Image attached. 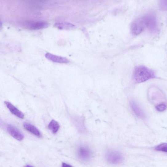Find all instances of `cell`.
<instances>
[{
	"mask_svg": "<svg viewBox=\"0 0 167 167\" xmlns=\"http://www.w3.org/2000/svg\"><path fill=\"white\" fill-rule=\"evenodd\" d=\"M57 28L61 30H70L75 28V26L73 24L67 22H59L54 25Z\"/></svg>",
	"mask_w": 167,
	"mask_h": 167,
	"instance_id": "12",
	"label": "cell"
},
{
	"mask_svg": "<svg viewBox=\"0 0 167 167\" xmlns=\"http://www.w3.org/2000/svg\"><path fill=\"white\" fill-rule=\"evenodd\" d=\"M155 72L152 69L143 66H139L134 68L133 78L134 81L139 83L155 78Z\"/></svg>",
	"mask_w": 167,
	"mask_h": 167,
	"instance_id": "1",
	"label": "cell"
},
{
	"mask_svg": "<svg viewBox=\"0 0 167 167\" xmlns=\"http://www.w3.org/2000/svg\"><path fill=\"white\" fill-rule=\"evenodd\" d=\"M24 126L26 130L34 134L36 137L39 138L42 137V134L40 132L34 125L30 123L25 122L24 124Z\"/></svg>",
	"mask_w": 167,
	"mask_h": 167,
	"instance_id": "11",
	"label": "cell"
},
{
	"mask_svg": "<svg viewBox=\"0 0 167 167\" xmlns=\"http://www.w3.org/2000/svg\"><path fill=\"white\" fill-rule=\"evenodd\" d=\"M106 158L108 162L112 164H118L121 163L123 160L121 154L114 150H110L106 154Z\"/></svg>",
	"mask_w": 167,
	"mask_h": 167,
	"instance_id": "4",
	"label": "cell"
},
{
	"mask_svg": "<svg viewBox=\"0 0 167 167\" xmlns=\"http://www.w3.org/2000/svg\"><path fill=\"white\" fill-rule=\"evenodd\" d=\"M48 128L53 133H56L60 129V125L57 121L53 120L48 125Z\"/></svg>",
	"mask_w": 167,
	"mask_h": 167,
	"instance_id": "13",
	"label": "cell"
},
{
	"mask_svg": "<svg viewBox=\"0 0 167 167\" xmlns=\"http://www.w3.org/2000/svg\"><path fill=\"white\" fill-rule=\"evenodd\" d=\"M159 5L161 10L165 11H167V0L160 1Z\"/></svg>",
	"mask_w": 167,
	"mask_h": 167,
	"instance_id": "15",
	"label": "cell"
},
{
	"mask_svg": "<svg viewBox=\"0 0 167 167\" xmlns=\"http://www.w3.org/2000/svg\"><path fill=\"white\" fill-rule=\"evenodd\" d=\"M146 30L142 17H140L133 21L131 26V30L134 36L141 34Z\"/></svg>",
	"mask_w": 167,
	"mask_h": 167,
	"instance_id": "3",
	"label": "cell"
},
{
	"mask_svg": "<svg viewBox=\"0 0 167 167\" xmlns=\"http://www.w3.org/2000/svg\"><path fill=\"white\" fill-rule=\"evenodd\" d=\"M34 167L33 166H31L30 165H26L25 167Z\"/></svg>",
	"mask_w": 167,
	"mask_h": 167,
	"instance_id": "18",
	"label": "cell"
},
{
	"mask_svg": "<svg viewBox=\"0 0 167 167\" xmlns=\"http://www.w3.org/2000/svg\"><path fill=\"white\" fill-rule=\"evenodd\" d=\"M45 57L48 60L54 62L60 63H67L69 62V61L67 58L50 53H46Z\"/></svg>",
	"mask_w": 167,
	"mask_h": 167,
	"instance_id": "7",
	"label": "cell"
},
{
	"mask_svg": "<svg viewBox=\"0 0 167 167\" xmlns=\"http://www.w3.org/2000/svg\"><path fill=\"white\" fill-rule=\"evenodd\" d=\"M7 130L10 135L18 141H21L24 139L23 134L17 128L10 125L7 126Z\"/></svg>",
	"mask_w": 167,
	"mask_h": 167,
	"instance_id": "6",
	"label": "cell"
},
{
	"mask_svg": "<svg viewBox=\"0 0 167 167\" xmlns=\"http://www.w3.org/2000/svg\"><path fill=\"white\" fill-rule=\"evenodd\" d=\"M155 150L167 153V143H163L158 145L155 148Z\"/></svg>",
	"mask_w": 167,
	"mask_h": 167,
	"instance_id": "14",
	"label": "cell"
},
{
	"mask_svg": "<svg viewBox=\"0 0 167 167\" xmlns=\"http://www.w3.org/2000/svg\"><path fill=\"white\" fill-rule=\"evenodd\" d=\"M27 26L31 30H39L47 28L49 24L45 22L34 21L28 23Z\"/></svg>",
	"mask_w": 167,
	"mask_h": 167,
	"instance_id": "8",
	"label": "cell"
},
{
	"mask_svg": "<svg viewBox=\"0 0 167 167\" xmlns=\"http://www.w3.org/2000/svg\"><path fill=\"white\" fill-rule=\"evenodd\" d=\"M78 153L79 158L84 161L89 160L91 155L90 149L85 146L80 147L78 150Z\"/></svg>",
	"mask_w": 167,
	"mask_h": 167,
	"instance_id": "5",
	"label": "cell"
},
{
	"mask_svg": "<svg viewBox=\"0 0 167 167\" xmlns=\"http://www.w3.org/2000/svg\"><path fill=\"white\" fill-rule=\"evenodd\" d=\"M130 104L131 108L134 114L138 117L144 119L145 117L144 113L136 102L133 101H131Z\"/></svg>",
	"mask_w": 167,
	"mask_h": 167,
	"instance_id": "10",
	"label": "cell"
},
{
	"mask_svg": "<svg viewBox=\"0 0 167 167\" xmlns=\"http://www.w3.org/2000/svg\"><path fill=\"white\" fill-rule=\"evenodd\" d=\"M145 29L152 33H157L158 26L157 16L153 13H149L142 16Z\"/></svg>",
	"mask_w": 167,
	"mask_h": 167,
	"instance_id": "2",
	"label": "cell"
},
{
	"mask_svg": "<svg viewBox=\"0 0 167 167\" xmlns=\"http://www.w3.org/2000/svg\"><path fill=\"white\" fill-rule=\"evenodd\" d=\"M156 109L159 112H163L166 109L167 106L164 104H161L156 106Z\"/></svg>",
	"mask_w": 167,
	"mask_h": 167,
	"instance_id": "16",
	"label": "cell"
},
{
	"mask_svg": "<svg viewBox=\"0 0 167 167\" xmlns=\"http://www.w3.org/2000/svg\"><path fill=\"white\" fill-rule=\"evenodd\" d=\"M62 167H73L72 165L63 163L62 164Z\"/></svg>",
	"mask_w": 167,
	"mask_h": 167,
	"instance_id": "17",
	"label": "cell"
},
{
	"mask_svg": "<svg viewBox=\"0 0 167 167\" xmlns=\"http://www.w3.org/2000/svg\"><path fill=\"white\" fill-rule=\"evenodd\" d=\"M4 103L7 107L12 113L18 117L23 119L24 117V115L23 113L18 109L10 102L5 101Z\"/></svg>",
	"mask_w": 167,
	"mask_h": 167,
	"instance_id": "9",
	"label": "cell"
}]
</instances>
